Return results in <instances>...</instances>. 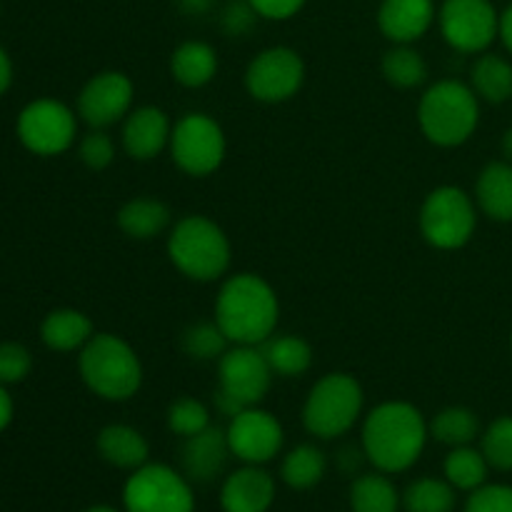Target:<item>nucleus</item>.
Listing matches in <instances>:
<instances>
[{
	"label": "nucleus",
	"instance_id": "7c9ffc66",
	"mask_svg": "<svg viewBox=\"0 0 512 512\" xmlns=\"http://www.w3.org/2000/svg\"><path fill=\"white\" fill-rule=\"evenodd\" d=\"M403 508L408 512H453L455 488L448 480L418 478L405 488Z\"/></svg>",
	"mask_w": 512,
	"mask_h": 512
},
{
	"label": "nucleus",
	"instance_id": "a19ab883",
	"mask_svg": "<svg viewBox=\"0 0 512 512\" xmlns=\"http://www.w3.org/2000/svg\"><path fill=\"white\" fill-rule=\"evenodd\" d=\"M10 420H13V398H10L8 388L0 383V433L8 428Z\"/></svg>",
	"mask_w": 512,
	"mask_h": 512
},
{
	"label": "nucleus",
	"instance_id": "aec40b11",
	"mask_svg": "<svg viewBox=\"0 0 512 512\" xmlns=\"http://www.w3.org/2000/svg\"><path fill=\"white\" fill-rule=\"evenodd\" d=\"M98 453L108 465L118 470H138L148 463L150 445L140 430L130 428V425L115 423L108 425L98 433Z\"/></svg>",
	"mask_w": 512,
	"mask_h": 512
},
{
	"label": "nucleus",
	"instance_id": "412c9836",
	"mask_svg": "<svg viewBox=\"0 0 512 512\" xmlns=\"http://www.w3.org/2000/svg\"><path fill=\"white\" fill-rule=\"evenodd\" d=\"M475 198H478V208L483 210L488 218L498 220V223H510L512 220V163L508 160H495V163L485 165L480 173L478 183H475Z\"/></svg>",
	"mask_w": 512,
	"mask_h": 512
},
{
	"label": "nucleus",
	"instance_id": "5701e85b",
	"mask_svg": "<svg viewBox=\"0 0 512 512\" xmlns=\"http://www.w3.org/2000/svg\"><path fill=\"white\" fill-rule=\"evenodd\" d=\"M93 323L85 313L73 308H60L48 313V318L40 325V338L50 350L58 353H73L83 350V345L93 338Z\"/></svg>",
	"mask_w": 512,
	"mask_h": 512
},
{
	"label": "nucleus",
	"instance_id": "f257e3e1",
	"mask_svg": "<svg viewBox=\"0 0 512 512\" xmlns=\"http://www.w3.org/2000/svg\"><path fill=\"white\" fill-rule=\"evenodd\" d=\"M428 423L415 405L390 400L370 410L363 423V455L385 475L405 473L423 455Z\"/></svg>",
	"mask_w": 512,
	"mask_h": 512
},
{
	"label": "nucleus",
	"instance_id": "c03bdc74",
	"mask_svg": "<svg viewBox=\"0 0 512 512\" xmlns=\"http://www.w3.org/2000/svg\"><path fill=\"white\" fill-rule=\"evenodd\" d=\"M210 3H213V0H180V5H183L188 13H205V10L210 8Z\"/></svg>",
	"mask_w": 512,
	"mask_h": 512
},
{
	"label": "nucleus",
	"instance_id": "4468645a",
	"mask_svg": "<svg viewBox=\"0 0 512 512\" xmlns=\"http://www.w3.org/2000/svg\"><path fill=\"white\" fill-rule=\"evenodd\" d=\"M228 445L230 453L245 465H265L283 450V425L268 410H260L258 405L245 408L228 425Z\"/></svg>",
	"mask_w": 512,
	"mask_h": 512
},
{
	"label": "nucleus",
	"instance_id": "0eeeda50",
	"mask_svg": "<svg viewBox=\"0 0 512 512\" xmlns=\"http://www.w3.org/2000/svg\"><path fill=\"white\" fill-rule=\"evenodd\" d=\"M363 413V388L348 373H328L310 388L303 425L320 440L345 435Z\"/></svg>",
	"mask_w": 512,
	"mask_h": 512
},
{
	"label": "nucleus",
	"instance_id": "20e7f679",
	"mask_svg": "<svg viewBox=\"0 0 512 512\" xmlns=\"http://www.w3.org/2000/svg\"><path fill=\"white\" fill-rule=\"evenodd\" d=\"M478 95L460 80H440L430 85L418 105V123L425 138L440 148L463 145L480 120Z\"/></svg>",
	"mask_w": 512,
	"mask_h": 512
},
{
	"label": "nucleus",
	"instance_id": "6ab92c4d",
	"mask_svg": "<svg viewBox=\"0 0 512 512\" xmlns=\"http://www.w3.org/2000/svg\"><path fill=\"white\" fill-rule=\"evenodd\" d=\"M435 20L433 0H383L378 25L395 45H410L428 33Z\"/></svg>",
	"mask_w": 512,
	"mask_h": 512
},
{
	"label": "nucleus",
	"instance_id": "39448f33",
	"mask_svg": "<svg viewBox=\"0 0 512 512\" xmlns=\"http://www.w3.org/2000/svg\"><path fill=\"white\" fill-rule=\"evenodd\" d=\"M168 255L185 278L210 283L230 268V240L205 215H188L170 230Z\"/></svg>",
	"mask_w": 512,
	"mask_h": 512
},
{
	"label": "nucleus",
	"instance_id": "393cba45",
	"mask_svg": "<svg viewBox=\"0 0 512 512\" xmlns=\"http://www.w3.org/2000/svg\"><path fill=\"white\" fill-rule=\"evenodd\" d=\"M403 495L385 473L360 475L350 485V512H398Z\"/></svg>",
	"mask_w": 512,
	"mask_h": 512
},
{
	"label": "nucleus",
	"instance_id": "7ed1b4c3",
	"mask_svg": "<svg viewBox=\"0 0 512 512\" xmlns=\"http://www.w3.org/2000/svg\"><path fill=\"white\" fill-rule=\"evenodd\" d=\"M80 378L98 398L130 400L143 385V365L138 353L120 335L95 333L78 358Z\"/></svg>",
	"mask_w": 512,
	"mask_h": 512
},
{
	"label": "nucleus",
	"instance_id": "a211bd4d",
	"mask_svg": "<svg viewBox=\"0 0 512 512\" xmlns=\"http://www.w3.org/2000/svg\"><path fill=\"white\" fill-rule=\"evenodd\" d=\"M170 125L168 115L155 105L130 110L123 125V148L133 160H153L155 155L170 145Z\"/></svg>",
	"mask_w": 512,
	"mask_h": 512
},
{
	"label": "nucleus",
	"instance_id": "dca6fc26",
	"mask_svg": "<svg viewBox=\"0 0 512 512\" xmlns=\"http://www.w3.org/2000/svg\"><path fill=\"white\" fill-rule=\"evenodd\" d=\"M230 455L233 453H230L228 433L210 425L203 433L185 438L183 448H180L183 475L190 483H213V480H218V475H223Z\"/></svg>",
	"mask_w": 512,
	"mask_h": 512
},
{
	"label": "nucleus",
	"instance_id": "cd10ccee",
	"mask_svg": "<svg viewBox=\"0 0 512 512\" xmlns=\"http://www.w3.org/2000/svg\"><path fill=\"white\" fill-rule=\"evenodd\" d=\"M325 470H328V460L323 450L305 443L285 455L280 465V478L290 490H313L325 478Z\"/></svg>",
	"mask_w": 512,
	"mask_h": 512
},
{
	"label": "nucleus",
	"instance_id": "4c0bfd02",
	"mask_svg": "<svg viewBox=\"0 0 512 512\" xmlns=\"http://www.w3.org/2000/svg\"><path fill=\"white\" fill-rule=\"evenodd\" d=\"M463 512H512L510 485H488L473 490Z\"/></svg>",
	"mask_w": 512,
	"mask_h": 512
},
{
	"label": "nucleus",
	"instance_id": "c9c22d12",
	"mask_svg": "<svg viewBox=\"0 0 512 512\" xmlns=\"http://www.w3.org/2000/svg\"><path fill=\"white\" fill-rule=\"evenodd\" d=\"M33 368L30 350L20 343H0V383L13 385L28 378Z\"/></svg>",
	"mask_w": 512,
	"mask_h": 512
},
{
	"label": "nucleus",
	"instance_id": "c85d7f7f",
	"mask_svg": "<svg viewBox=\"0 0 512 512\" xmlns=\"http://www.w3.org/2000/svg\"><path fill=\"white\" fill-rule=\"evenodd\" d=\"M445 480L453 485L460 493H473V490L483 488L488 483V460H485L483 450H475L470 445L463 448H450L448 458H445Z\"/></svg>",
	"mask_w": 512,
	"mask_h": 512
},
{
	"label": "nucleus",
	"instance_id": "e433bc0d",
	"mask_svg": "<svg viewBox=\"0 0 512 512\" xmlns=\"http://www.w3.org/2000/svg\"><path fill=\"white\" fill-rule=\"evenodd\" d=\"M78 155L90 170H105L115 160L113 138L103 133V130H93V133H88L80 140Z\"/></svg>",
	"mask_w": 512,
	"mask_h": 512
},
{
	"label": "nucleus",
	"instance_id": "de8ad7c7",
	"mask_svg": "<svg viewBox=\"0 0 512 512\" xmlns=\"http://www.w3.org/2000/svg\"><path fill=\"white\" fill-rule=\"evenodd\" d=\"M510 340H512V335H510Z\"/></svg>",
	"mask_w": 512,
	"mask_h": 512
},
{
	"label": "nucleus",
	"instance_id": "f8f14e48",
	"mask_svg": "<svg viewBox=\"0 0 512 512\" xmlns=\"http://www.w3.org/2000/svg\"><path fill=\"white\" fill-rule=\"evenodd\" d=\"M305 63L295 50L268 48L250 60L245 70V88L260 103H285L303 88Z\"/></svg>",
	"mask_w": 512,
	"mask_h": 512
},
{
	"label": "nucleus",
	"instance_id": "2f4dec72",
	"mask_svg": "<svg viewBox=\"0 0 512 512\" xmlns=\"http://www.w3.org/2000/svg\"><path fill=\"white\" fill-rule=\"evenodd\" d=\"M383 75L390 85L395 88H418L428 78V63L423 60V55L418 50H413L410 45H395L393 50H388L383 58Z\"/></svg>",
	"mask_w": 512,
	"mask_h": 512
},
{
	"label": "nucleus",
	"instance_id": "473e14b6",
	"mask_svg": "<svg viewBox=\"0 0 512 512\" xmlns=\"http://www.w3.org/2000/svg\"><path fill=\"white\" fill-rule=\"evenodd\" d=\"M228 343L218 323H195L183 333V350L195 360H220Z\"/></svg>",
	"mask_w": 512,
	"mask_h": 512
},
{
	"label": "nucleus",
	"instance_id": "37998d69",
	"mask_svg": "<svg viewBox=\"0 0 512 512\" xmlns=\"http://www.w3.org/2000/svg\"><path fill=\"white\" fill-rule=\"evenodd\" d=\"M500 38H503L505 48L512 53V5L500 15Z\"/></svg>",
	"mask_w": 512,
	"mask_h": 512
},
{
	"label": "nucleus",
	"instance_id": "9b49d317",
	"mask_svg": "<svg viewBox=\"0 0 512 512\" xmlns=\"http://www.w3.org/2000/svg\"><path fill=\"white\" fill-rule=\"evenodd\" d=\"M18 138L30 153L60 155L73 145L78 123L75 113L65 103L53 98H40L25 105L18 115Z\"/></svg>",
	"mask_w": 512,
	"mask_h": 512
},
{
	"label": "nucleus",
	"instance_id": "1a4fd4ad",
	"mask_svg": "<svg viewBox=\"0 0 512 512\" xmlns=\"http://www.w3.org/2000/svg\"><path fill=\"white\" fill-rule=\"evenodd\" d=\"M125 512H193V483L163 463L133 470L123 488Z\"/></svg>",
	"mask_w": 512,
	"mask_h": 512
},
{
	"label": "nucleus",
	"instance_id": "58836bf2",
	"mask_svg": "<svg viewBox=\"0 0 512 512\" xmlns=\"http://www.w3.org/2000/svg\"><path fill=\"white\" fill-rule=\"evenodd\" d=\"M253 5L255 13L260 18H268V20H288L303 8L305 0H248Z\"/></svg>",
	"mask_w": 512,
	"mask_h": 512
},
{
	"label": "nucleus",
	"instance_id": "423d86ee",
	"mask_svg": "<svg viewBox=\"0 0 512 512\" xmlns=\"http://www.w3.org/2000/svg\"><path fill=\"white\" fill-rule=\"evenodd\" d=\"M273 370L258 345H235L218 360V390L215 408L228 418H235L245 408H253L268 395Z\"/></svg>",
	"mask_w": 512,
	"mask_h": 512
},
{
	"label": "nucleus",
	"instance_id": "a878e982",
	"mask_svg": "<svg viewBox=\"0 0 512 512\" xmlns=\"http://www.w3.org/2000/svg\"><path fill=\"white\" fill-rule=\"evenodd\" d=\"M263 355L270 370L280 378H298V375L308 373L313 365V348L308 345V340L298 338V335L268 338L263 343Z\"/></svg>",
	"mask_w": 512,
	"mask_h": 512
},
{
	"label": "nucleus",
	"instance_id": "9d476101",
	"mask_svg": "<svg viewBox=\"0 0 512 512\" xmlns=\"http://www.w3.org/2000/svg\"><path fill=\"white\" fill-rule=\"evenodd\" d=\"M168 148L183 173L203 178L223 165L228 143L218 120L205 113H188L173 125Z\"/></svg>",
	"mask_w": 512,
	"mask_h": 512
},
{
	"label": "nucleus",
	"instance_id": "f3484780",
	"mask_svg": "<svg viewBox=\"0 0 512 512\" xmlns=\"http://www.w3.org/2000/svg\"><path fill=\"white\" fill-rule=\"evenodd\" d=\"M275 503V480L263 465H245L230 473L220 488L223 512H268Z\"/></svg>",
	"mask_w": 512,
	"mask_h": 512
},
{
	"label": "nucleus",
	"instance_id": "ea45409f",
	"mask_svg": "<svg viewBox=\"0 0 512 512\" xmlns=\"http://www.w3.org/2000/svg\"><path fill=\"white\" fill-rule=\"evenodd\" d=\"M255 10L250 3H230V8L225 10L223 15V25L230 35H243L248 33L250 25H253Z\"/></svg>",
	"mask_w": 512,
	"mask_h": 512
},
{
	"label": "nucleus",
	"instance_id": "f704fd0d",
	"mask_svg": "<svg viewBox=\"0 0 512 512\" xmlns=\"http://www.w3.org/2000/svg\"><path fill=\"white\" fill-rule=\"evenodd\" d=\"M168 428L180 438L203 433L210 428V410L195 398H178L168 408Z\"/></svg>",
	"mask_w": 512,
	"mask_h": 512
},
{
	"label": "nucleus",
	"instance_id": "4be33fe9",
	"mask_svg": "<svg viewBox=\"0 0 512 512\" xmlns=\"http://www.w3.org/2000/svg\"><path fill=\"white\" fill-rule=\"evenodd\" d=\"M218 73V55L203 40H188L170 55V75L183 88H203Z\"/></svg>",
	"mask_w": 512,
	"mask_h": 512
},
{
	"label": "nucleus",
	"instance_id": "c756f323",
	"mask_svg": "<svg viewBox=\"0 0 512 512\" xmlns=\"http://www.w3.org/2000/svg\"><path fill=\"white\" fill-rule=\"evenodd\" d=\"M428 430L438 443L448 445V448H463L480 435V420L470 408L453 405V408L440 410L428 423Z\"/></svg>",
	"mask_w": 512,
	"mask_h": 512
},
{
	"label": "nucleus",
	"instance_id": "ddd939ff",
	"mask_svg": "<svg viewBox=\"0 0 512 512\" xmlns=\"http://www.w3.org/2000/svg\"><path fill=\"white\" fill-rule=\"evenodd\" d=\"M440 30L460 53H480L500 35V18L490 0H445Z\"/></svg>",
	"mask_w": 512,
	"mask_h": 512
},
{
	"label": "nucleus",
	"instance_id": "a18cd8bd",
	"mask_svg": "<svg viewBox=\"0 0 512 512\" xmlns=\"http://www.w3.org/2000/svg\"><path fill=\"white\" fill-rule=\"evenodd\" d=\"M503 153L508 158V163H512V128L503 135Z\"/></svg>",
	"mask_w": 512,
	"mask_h": 512
},
{
	"label": "nucleus",
	"instance_id": "bb28decb",
	"mask_svg": "<svg viewBox=\"0 0 512 512\" xmlns=\"http://www.w3.org/2000/svg\"><path fill=\"white\" fill-rule=\"evenodd\" d=\"M470 88L488 103H505L512 98V65L500 55H483L470 70Z\"/></svg>",
	"mask_w": 512,
	"mask_h": 512
},
{
	"label": "nucleus",
	"instance_id": "2eb2a0df",
	"mask_svg": "<svg viewBox=\"0 0 512 512\" xmlns=\"http://www.w3.org/2000/svg\"><path fill=\"white\" fill-rule=\"evenodd\" d=\"M133 80L120 70H105L93 75L78 95V115L95 130L115 125L128 118L133 108Z\"/></svg>",
	"mask_w": 512,
	"mask_h": 512
},
{
	"label": "nucleus",
	"instance_id": "72a5a7b5",
	"mask_svg": "<svg viewBox=\"0 0 512 512\" xmlns=\"http://www.w3.org/2000/svg\"><path fill=\"white\" fill-rule=\"evenodd\" d=\"M480 450L493 470L510 473L512 470V418L493 420L480 438Z\"/></svg>",
	"mask_w": 512,
	"mask_h": 512
},
{
	"label": "nucleus",
	"instance_id": "f03ea898",
	"mask_svg": "<svg viewBox=\"0 0 512 512\" xmlns=\"http://www.w3.org/2000/svg\"><path fill=\"white\" fill-rule=\"evenodd\" d=\"M278 295L260 275L228 278L215 300V323L233 345H263L278 325Z\"/></svg>",
	"mask_w": 512,
	"mask_h": 512
},
{
	"label": "nucleus",
	"instance_id": "6e6552de",
	"mask_svg": "<svg viewBox=\"0 0 512 512\" xmlns=\"http://www.w3.org/2000/svg\"><path fill=\"white\" fill-rule=\"evenodd\" d=\"M478 210L473 198L455 185H440L420 208V233L433 248L458 250L473 238Z\"/></svg>",
	"mask_w": 512,
	"mask_h": 512
},
{
	"label": "nucleus",
	"instance_id": "49530a36",
	"mask_svg": "<svg viewBox=\"0 0 512 512\" xmlns=\"http://www.w3.org/2000/svg\"><path fill=\"white\" fill-rule=\"evenodd\" d=\"M83 512H120V510L110 508V505H93V508H88V510H83Z\"/></svg>",
	"mask_w": 512,
	"mask_h": 512
},
{
	"label": "nucleus",
	"instance_id": "b1692460",
	"mask_svg": "<svg viewBox=\"0 0 512 512\" xmlns=\"http://www.w3.org/2000/svg\"><path fill=\"white\" fill-rule=\"evenodd\" d=\"M170 225L168 205L155 198H133L118 210V228L133 240H150Z\"/></svg>",
	"mask_w": 512,
	"mask_h": 512
},
{
	"label": "nucleus",
	"instance_id": "79ce46f5",
	"mask_svg": "<svg viewBox=\"0 0 512 512\" xmlns=\"http://www.w3.org/2000/svg\"><path fill=\"white\" fill-rule=\"evenodd\" d=\"M10 83H13V63H10L8 53L0 48V95L10 88Z\"/></svg>",
	"mask_w": 512,
	"mask_h": 512
}]
</instances>
